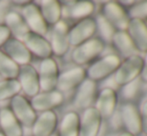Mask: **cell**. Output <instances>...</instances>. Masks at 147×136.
Masks as SVG:
<instances>
[{
	"label": "cell",
	"instance_id": "obj_1",
	"mask_svg": "<svg viewBox=\"0 0 147 136\" xmlns=\"http://www.w3.org/2000/svg\"><path fill=\"white\" fill-rule=\"evenodd\" d=\"M143 67V58L140 55L135 54L125 58L114 73V80L116 84L125 86L126 84L134 81L140 77Z\"/></svg>",
	"mask_w": 147,
	"mask_h": 136
},
{
	"label": "cell",
	"instance_id": "obj_2",
	"mask_svg": "<svg viewBox=\"0 0 147 136\" xmlns=\"http://www.w3.org/2000/svg\"><path fill=\"white\" fill-rule=\"evenodd\" d=\"M104 48L105 43L100 38H91L75 47L71 54L72 61L79 66L85 65L95 60L104 51Z\"/></svg>",
	"mask_w": 147,
	"mask_h": 136
},
{
	"label": "cell",
	"instance_id": "obj_3",
	"mask_svg": "<svg viewBox=\"0 0 147 136\" xmlns=\"http://www.w3.org/2000/svg\"><path fill=\"white\" fill-rule=\"evenodd\" d=\"M121 63V59L117 54H108L93 62L86 71L88 79L92 81H101L115 73Z\"/></svg>",
	"mask_w": 147,
	"mask_h": 136
},
{
	"label": "cell",
	"instance_id": "obj_4",
	"mask_svg": "<svg viewBox=\"0 0 147 136\" xmlns=\"http://www.w3.org/2000/svg\"><path fill=\"white\" fill-rule=\"evenodd\" d=\"M101 15L115 28L116 31H126L130 17L123 5L117 1H109L103 5Z\"/></svg>",
	"mask_w": 147,
	"mask_h": 136
},
{
	"label": "cell",
	"instance_id": "obj_5",
	"mask_svg": "<svg viewBox=\"0 0 147 136\" xmlns=\"http://www.w3.org/2000/svg\"><path fill=\"white\" fill-rule=\"evenodd\" d=\"M96 21L93 18H85L80 20L75 24L68 32L69 45L78 46L86 42L89 39L93 38V35L96 33Z\"/></svg>",
	"mask_w": 147,
	"mask_h": 136
},
{
	"label": "cell",
	"instance_id": "obj_6",
	"mask_svg": "<svg viewBox=\"0 0 147 136\" xmlns=\"http://www.w3.org/2000/svg\"><path fill=\"white\" fill-rule=\"evenodd\" d=\"M58 66L54 59H43L40 63L39 71V87L43 92L53 91L58 80Z\"/></svg>",
	"mask_w": 147,
	"mask_h": 136
},
{
	"label": "cell",
	"instance_id": "obj_7",
	"mask_svg": "<svg viewBox=\"0 0 147 136\" xmlns=\"http://www.w3.org/2000/svg\"><path fill=\"white\" fill-rule=\"evenodd\" d=\"M120 118L122 126L125 127L127 132L134 136L142 132L140 110L133 102H126L122 105L120 110Z\"/></svg>",
	"mask_w": 147,
	"mask_h": 136
},
{
	"label": "cell",
	"instance_id": "obj_8",
	"mask_svg": "<svg viewBox=\"0 0 147 136\" xmlns=\"http://www.w3.org/2000/svg\"><path fill=\"white\" fill-rule=\"evenodd\" d=\"M22 15L26 25L33 33L43 36L47 33L48 26L43 18L40 9L35 4L28 3L22 8Z\"/></svg>",
	"mask_w": 147,
	"mask_h": 136
},
{
	"label": "cell",
	"instance_id": "obj_9",
	"mask_svg": "<svg viewBox=\"0 0 147 136\" xmlns=\"http://www.w3.org/2000/svg\"><path fill=\"white\" fill-rule=\"evenodd\" d=\"M11 111L20 124L32 127L36 120V114L31 104L21 95H16L11 100Z\"/></svg>",
	"mask_w": 147,
	"mask_h": 136
},
{
	"label": "cell",
	"instance_id": "obj_10",
	"mask_svg": "<svg viewBox=\"0 0 147 136\" xmlns=\"http://www.w3.org/2000/svg\"><path fill=\"white\" fill-rule=\"evenodd\" d=\"M118 103L117 93L113 88L105 87L101 89L96 99L95 108L101 115L102 119H110L114 115Z\"/></svg>",
	"mask_w": 147,
	"mask_h": 136
},
{
	"label": "cell",
	"instance_id": "obj_11",
	"mask_svg": "<svg viewBox=\"0 0 147 136\" xmlns=\"http://www.w3.org/2000/svg\"><path fill=\"white\" fill-rule=\"evenodd\" d=\"M18 82L24 93L29 97H34L39 93V77L34 67L31 65H23L19 68Z\"/></svg>",
	"mask_w": 147,
	"mask_h": 136
},
{
	"label": "cell",
	"instance_id": "obj_12",
	"mask_svg": "<svg viewBox=\"0 0 147 136\" xmlns=\"http://www.w3.org/2000/svg\"><path fill=\"white\" fill-rule=\"evenodd\" d=\"M101 124L102 117L95 107L85 109L80 119L79 136H98Z\"/></svg>",
	"mask_w": 147,
	"mask_h": 136
},
{
	"label": "cell",
	"instance_id": "obj_13",
	"mask_svg": "<svg viewBox=\"0 0 147 136\" xmlns=\"http://www.w3.org/2000/svg\"><path fill=\"white\" fill-rule=\"evenodd\" d=\"M97 99L96 82L86 78L79 86L74 97V104L80 109H87L92 107V104Z\"/></svg>",
	"mask_w": 147,
	"mask_h": 136
},
{
	"label": "cell",
	"instance_id": "obj_14",
	"mask_svg": "<svg viewBox=\"0 0 147 136\" xmlns=\"http://www.w3.org/2000/svg\"><path fill=\"white\" fill-rule=\"evenodd\" d=\"M68 25L65 21L60 20L53 27L51 34V50L57 56H63L69 48V40H68Z\"/></svg>",
	"mask_w": 147,
	"mask_h": 136
},
{
	"label": "cell",
	"instance_id": "obj_15",
	"mask_svg": "<svg viewBox=\"0 0 147 136\" xmlns=\"http://www.w3.org/2000/svg\"><path fill=\"white\" fill-rule=\"evenodd\" d=\"M21 41L30 53H33L37 57L42 59L50 58L52 54L50 43L42 36L29 31L22 37Z\"/></svg>",
	"mask_w": 147,
	"mask_h": 136
},
{
	"label": "cell",
	"instance_id": "obj_16",
	"mask_svg": "<svg viewBox=\"0 0 147 136\" xmlns=\"http://www.w3.org/2000/svg\"><path fill=\"white\" fill-rule=\"evenodd\" d=\"M126 32L131 38L136 50L147 52V24L144 20L132 18L129 20Z\"/></svg>",
	"mask_w": 147,
	"mask_h": 136
},
{
	"label": "cell",
	"instance_id": "obj_17",
	"mask_svg": "<svg viewBox=\"0 0 147 136\" xmlns=\"http://www.w3.org/2000/svg\"><path fill=\"white\" fill-rule=\"evenodd\" d=\"M86 79V71L82 67H74L63 72L58 76L57 89L59 92H66L79 86Z\"/></svg>",
	"mask_w": 147,
	"mask_h": 136
},
{
	"label": "cell",
	"instance_id": "obj_18",
	"mask_svg": "<svg viewBox=\"0 0 147 136\" xmlns=\"http://www.w3.org/2000/svg\"><path fill=\"white\" fill-rule=\"evenodd\" d=\"M5 54L19 66L27 65L31 60V53L21 40L16 38H9L3 45Z\"/></svg>",
	"mask_w": 147,
	"mask_h": 136
},
{
	"label": "cell",
	"instance_id": "obj_19",
	"mask_svg": "<svg viewBox=\"0 0 147 136\" xmlns=\"http://www.w3.org/2000/svg\"><path fill=\"white\" fill-rule=\"evenodd\" d=\"M64 100L63 94L59 91H49L43 92V93H38L32 97L31 100V106L33 110L36 111H49L55 107L59 106L62 104Z\"/></svg>",
	"mask_w": 147,
	"mask_h": 136
},
{
	"label": "cell",
	"instance_id": "obj_20",
	"mask_svg": "<svg viewBox=\"0 0 147 136\" xmlns=\"http://www.w3.org/2000/svg\"><path fill=\"white\" fill-rule=\"evenodd\" d=\"M57 125V116L54 111L42 112L35 120L32 126L33 136H50L54 133Z\"/></svg>",
	"mask_w": 147,
	"mask_h": 136
},
{
	"label": "cell",
	"instance_id": "obj_21",
	"mask_svg": "<svg viewBox=\"0 0 147 136\" xmlns=\"http://www.w3.org/2000/svg\"><path fill=\"white\" fill-rule=\"evenodd\" d=\"M0 127L2 129V133L5 136L23 135L21 125L12 111L8 108H3L0 110Z\"/></svg>",
	"mask_w": 147,
	"mask_h": 136
},
{
	"label": "cell",
	"instance_id": "obj_22",
	"mask_svg": "<svg viewBox=\"0 0 147 136\" xmlns=\"http://www.w3.org/2000/svg\"><path fill=\"white\" fill-rule=\"evenodd\" d=\"M111 43L116 48V50L124 58H127L132 55L137 54L138 51L136 50L131 38L126 31H116L112 37Z\"/></svg>",
	"mask_w": 147,
	"mask_h": 136
},
{
	"label": "cell",
	"instance_id": "obj_23",
	"mask_svg": "<svg viewBox=\"0 0 147 136\" xmlns=\"http://www.w3.org/2000/svg\"><path fill=\"white\" fill-rule=\"evenodd\" d=\"M80 117L74 111L66 113L59 125L58 136H79Z\"/></svg>",
	"mask_w": 147,
	"mask_h": 136
},
{
	"label": "cell",
	"instance_id": "obj_24",
	"mask_svg": "<svg viewBox=\"0 0 147 136\" xmlns=\"http://www.w3.org/2000/svg\"><path fill=\"white\" fill-rule=\"evenodd\" d=\"M4 22L6 23V27L10 30V33L13 34L18 40L22 39L24 35L30 31L23 18L14 11L8 12Z\"/></svg>",
	"mask_w": 147,
	"mask_h": 136
},
{
	"label": "cell",
	"instance_id": "obj_25",
	"mask_svg": "<svg viewBox=\"0 0 147 136\" xmlns=\"http://www.w3.org/2000/svg\"><path fill=\"white\" fill-rule=\"evenodd\" d=\"M41 4V14L47 24L55 25L62 15V8L56 0H42Z\"/></svg>",
	"mask_w": 147,
	"mask_h": 136
},
{
	"label": "cell",
	"instance_id": "obj_26",
	"mask_svg": "<svg viewBox=\"0 0 147 136\" xmlns=\"http://www.w3.org/2000/svg\"><path fill=\"white\" fill-rule=\"evenodd\" d=\"M95 5L91 1H77L74 2L73 5L70 7L69 16L73 19H85L88 18L94 12Z\"/></svg>",
	"mask_w": 147,
	"mask_h": 136
},
{
	"label": "cell",
	"instance_id": "obj_27",
	"mask_svg": "<svg viewBox=\"0 0 147 136\" xmlns=\"http://www.w3.org/2000/svg\"><path fill=\"white\" fill-rule=\"evenodd\" d=\"M19 66L5 53L0 51V75L5 79H15L19 73Z\"/></svg>",
	"mask_w": 147,
	"mask_h": 136
},
{
	"label": "cell",
	"instance_id": "obj_28",
	"mask_svg": "<svg viewBox=\"0 0 147 136\" xmlns=\"http://www.w3.org/2000/svg\"><path fill=\"white\" fill-rule=\"evenodd\" d=\"M21 90L17 79H6L0 82V101L13 98Z\"/></svg>",
	"mask_w": 147,
	"mask_h": 136
},
{
	"label": "cell",
	"instance_id": "obj_29",
	"mask_svg": "<svg viewBox=\"0 0 147 136\" xmlns=\"http://www.w3.org/2000/svg\"><path fill=\"white\" fill-rule=\"evenodd\" d=\"M142 83L143 82L141 81L139 77L134 81L126 84L125 86H122L123 88H122L121 94L123 99L127 100V102H132L135 99H137L142 92Z\"/></svg>",
	"mask_w": 147,
	"mask_h": 136
},
{
	"label": "cell",
	"instance_id": "obj_30",
	"mask_svg": "<svg viewBox=\"0 0 147 136\" xmlns=\"http://www.w3.org/2000/svg\"><path fill=\"white\" fill-rule=\"evenodd\" d=\"M96 21V27H97V31L99 32V35L101 37V40L103 42H111L112 41V37L115 34L116 30L115 28L103 17L102 15H99L97 17Z\"/></svg>",
	"mask_w": 147,
	"mask_h": 136
},
{
	"label": "cell",
	"instance_id": "obj_31",
	"mask_svg": "<svg viewBox=\"0 0 147 136\" xmlns=\"http://www.w3.org/2000/svg\"><path fill=\"white\" fill-rule=\"evenodd\" d=\"M130 19L135 18V19H147V0L146 1H139L135 2L133 5L130 7L128 11Z\"/></svg>",
	"mask_w": 147,
	"mask_h": 136
},
{
	"label": "cell",
	"instance_id": "obj_32",
	"mask_svg": "<svg viewBox=\"0 0 147 136\" xmlns=\"http://www.w3.org/2000/svg\"><path fill=\"white\" fill-rule=\"evenodd\" d=\"M140 115H141V128L142 132L147 135V100L143 102L141 107V111H140Z\"/></svg>",
	"mask_w": 147,
	"mask_h": 136
},
{
	"label": "cell",
	"instance_id": "obj_33",
	"mask_svg": "<svg viewBox=\"0 0 147 136\" xmlns=\"http://www.w3.org/2000/svg\"><path fill=\"white\" fill-rule=\"evenodd\" d=\"M10 2L9 1H0V26L2 22L5 21V17L9 12Z\"/></svg>",
	"mask_w": 147,
	"mask_h": 136
},
{
	"label": "cell",
	"instance_id": "obj_34",
	"mask_svg": "<svg viewBox=\"0 0 147 136\" xmlns=\"http://www.w3.org/2000/svg\"><path fill=\"white\" fill-rule=\"evenodd\" d=\"M10 35H11V33H10V30L8 29L5 25L0 26V47L3 46V45L7 42V40L9 39Z\"/></svg>",
	"mask_w": 147,
	"mask_h": 136
},
{
	"label": "cell",
	"instance_id": "obj_35",
	"mask_svg": "<svg viewBox=\"0 0 147 136\" xmlns=\"http://www.w3.org/2000/svg\"><path fill=\"white\" fill-rule=\"evenodd\" d=\"M140 79L143 83H147V52L145 55V58L143 59V67L140 74Z\"/></svg>",
	"mask_w": 147,
	"mask_h": 136
},
{
	"label": "cell",
	"instance_id": "obj_36",
	"mask_svg": "<svg viewBox=\"0 0 147 136\" xmlns=\"http://www.w3.org/2000/svg\"><path fill=\"white\" fill-rule=\"evenodd\" d=\"M118 136H134V135H132L131 133H129V132H127V131H125V132H122V133H120Z\"/></svg>",
	"mask_w": 147,
	"mask_h": 136
},
{
	"label": "cell",
	"instance_id": "obj_37",
	"mask_svg": "<svg viewBox=\"0 0 147 136\" xmlns=\"http://www.w3.org/2000/svg\"><path fill=\"white\" fill-rule=\"evenodd\" d=\"M50 136H58V133H52Z\"/></svg>",
	"mask_w": 147,
	"mask_h": 136
},
{
	"label": "cell",
	"instance_id": "obj_38",
	"mask_svg": "<svg viewBox=\"0 0 147 136\" xmlns=\"http://www.w3.org/2000/svg\"><path fill=\"white\" fill-rule=\"evenodd\" d=\"M0 136H5V135H4L3 133H1V132H0Z\"/></svg>",
	"mask_w": 147,
	"mask_h": 136
}]
</instances>
